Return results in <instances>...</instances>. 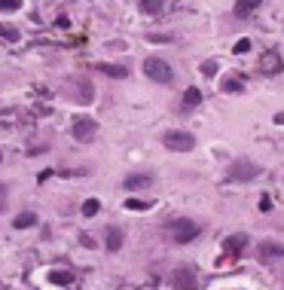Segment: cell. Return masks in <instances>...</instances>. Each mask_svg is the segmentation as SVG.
<instances>
[{
  "instance_id": "10",
  "label": "cell",
  "mask_w": 284,
  "mask_h": 290,
  "mask_svg": "<svg viewBox=\"0 0 284 290\" xmlns=\"http://www.w3.org/2000/svg\"><path fill=\"white\" fill-rule=\"evenodd\" d=\"M95 70L98 73H104V76H113V80H122V76H128V70L122 67V64H95Z\"/></svg>"
},
{
  "instance_id": "1",
  "label": "cell",
  "mask_w": 284,
  "mask_h": 290,
  "mask_svg": "<svg viewBox=\"0 0 284 290\" xmlns=\"http://www.w3.org/2000/svg\"><path fill=\"white\" fill-rule=\"evenodd\" d=\"M144 73H147L153 83H171V80H174L171 64H168V61H162V58H156V55L144 61Z\"/></svg>"
},
{
  "instance_id": "24",
  "label": "cell",
  "mask_w": 284,
  "mask_h": 290,
  "mask_svg": "<svg viewBox=\"0 0 284 290\" xmlns=\"http://www.w3.org/2000/svg\"><path fill=\"white\" fill-rule=\"evenodd\" d=\"M202 73L205 76H214L217 73V61H202Z\"/></svg>"
},
{
  "instance_id": "17",
  "label": "cell",
  "mask_w": 284,
  "mask_h": 290,
  "mask_svg": "<svg viewBox=\"0 0 284 290\" xmlns=\"http://www.w3.org/2000/svg\"><path fill=\"white\" fill-rule=\"evenodd\" d=\"M220 89H223L226 95H233V92H245V83H242L239 76H229V80H223V83H220Z\"/></svg>"
},
{
  "instance_id": "26",
  "label": "cell",
  "mask_w": 284,
  "mask_h": 290,
  "mask_svg": "<svg viewBox=\"0 0 284 290\" xmlns=\"http://www.w3.org/2000/svg\"><path fill=\"white\" fill-rule=\"evenodd\" d=\"M55 28H61V31H64V28H70V21H67V15H61V18L55 21Z\"/></svg>"
},
{
  "instance_id": "28",
  "label": "cell",
  "mask_w": 284,
  "mask_h": 290,
  "mask_svg": "<svg viewBox=\"0 0 284 290\" xmlns=\"http://www.w3.org/2000/svg\"><path fill=\"white\" fill-rule=\"evenodd\" d=\"M275 125H284V113H275Z\"/></svg>"
},
{
  "instance_id": "7",
  "label": "cell",
  "mask_w": 284,
  "mask_h": 290,
  "mask_svg": "<svg viewBox=\"0 0 284 290\" xmlns=\"http://www.w3.org/2000/svg\"><path fill=\"white\" fill-rule=\"evenodd\" d=\"M260 260H281L284 257V245L281 242H272V239H266V242H260Z\"/></svg>"
},
{
  "instance_id": "14",
  "label": "cell",
  "mask_w": 284,
  "mask_h": 290,
  "mask_svg": "<svg viewBox=\"0 0 284 290\" xmlns=\"http://www.w3.org/2000/svg\"><path fill=\"white\" fill-rule=\"evenodd\" d=\"M260 3H263V0H236V15H239V18H248L251 12H257Z\"/></svg>"
},
{
  "instance_id": "15",
  "label": "cell",
  "mask_w": 284,
  "mask_h": 290,
  "mask_svg": "<svg viewBox=\"0 0 284 290\" xmlns=\"http://www.w3.org/2000/svg\"><path fill=\"white\" fill-rule=\"evenodd\" d=\"M73 281V272H67V269H55V272H49V284H58V287H67Z\"/></svg>"
},
{
  "instance_id": "19",
  "label": "cell",
  "mask_w": 284,
  "mask_h": 290,
  "mask_svg": "<svg viewBox=\"0 0 284 290\" xmlns=\"http://www.w3.org/2000/svg\"><path fill=\"white\" fill-rule=\"evenodd\" d=\"M98 211H101V202L98 199H86L83 202V217H95Z\"/></svg>"
},
{
  "instance_id": "2",
  "label": "cell",
  "mask_w": 284,
  "mask_h": 290,
  "mask_svg": "<svg viewBox=\"0 0 284 290\" xmlns=\"http://www.w3.org/2000/svg\"><path fill=\"white\" fill-rule=\"evenodd\" d=\"M168 232H171V239L177 245H190L193 239H199V223H193V220H171Z\"/></svg>"
},
{
  "instance_id": "16",
  "label": "cell",
  "mask_w": 284,
  "mask_h": 290,
  "mask_svg": "<svg viewBox=\"0 0 284 290\" xmlns=\"http://www.w3.org/2000/svg\"><path fill=\"white\" fill-rule=\"evenodd\" d=\"M202 104V92L196 89V86H190L187 92H184V107H199Z\"/></svg>"
},
{
  "instance_id": "9",
  "label": "cell",
  "mask_w": 284,
  "mask_h": 290,
  "mask_svg": "<svg viewBox=\"0 0 284 290\" xmlns=\"http://www.w3.org/2000/svg\"><path fill=\"white\" fill-rule=\"evenodd\" d=\"M260 70H263V73H278V70H281V55H278V52H266V55L260 58Z\"/></svg>"
},
{
  "instance_id": "13",
  "label": "cell",
  "mask_w": 284,
  "mask_h": 290,
  "mask_svg": "<svg viewBox=\"0 0 284 290\" xmlns=\"http://www.w3.org/2000/svg\"><path fill=\"white\" fill-rule=\"evenodd\" d=\"M104 242H107V251H119V248H122V229L110 226V229L104 232Z\"/></svg>"
},
{
  "instance_id": "18",
  "label": "cell",
  "mask_w": 284,
  "mask_h": 290,
  "mask_svg": "<svg viewBox=\"0 0 284 290\" xmlns=\"http://www.w3.org/2000/svg\"><path fill=\"white\" fill-rule=\"evenodd\" d=\"M0 37H3L6 43H18V37H21V34H18V28H15V24H0Z\"/></svg>"
},
{
  "instance_id": "6",
  "label": "cell",
  "mask_w": 284,
  "mask_h": 290,
  "mask_svg": "<svg viewBox=\"0 0 284 290\" xmlns=\"http://www.w3.org/2000/svg\"><path fill=\"white\" fill-rule=\"evenodd\" d=\"M174 290H199L196 272L193 269H177L174 272Z\"/></svg>"
},
{
  "instance_id": "5",
  "label": "cell",
  "mask_w": 284,
  "mask_h": 290,
  "mask_svg": "<svg viewBox=\"0 0 284 290\" xmlns=\"http://www.w3.org/2000/svg\"><path fill=\"white\" fill-rule=\"evenodd\" d=\"M70 131H73V138L76 141H92L95 135H98V122L92 119V116H73V122H70Z\"/></svg>"
},
{
  "instance_id": "20",
  "label": "cell",
  "mask_w": 284,
  "mask_h": 290,
  "mask_svg": "<svg viewBox=\"0 0 284 290\" xmlns=\"http://www.w3.org/2000/svg\"><path fill=\"white\" fill-rule=\"evenodd\" d=\"M162 3H165V0H141V9H144L147 15H156V12L162 9Z\"/></svg>"
},
{
  "instance_id": "22",
  "label": "cell",
  "mask_w": 284,
  "mask_h": 290,
  "mask_svg": "<svg viewBox=\"0 0 284 290\" xmlns=\"http://www.w3.org/2000/svg\"><path fill=\"white\" fill-rule=\"evenodd\" d=\"M21 9V0H0V12H15Z\"/></svg>"
},
{
  "instance_id": "8",
  "label": "cell",
  "mask_w": 284,
  "mask_h": 290,
  "mask_svg": "<svg viewBox=\"0 0 284 290\" xmlns=\"http://www.w3.org/2000/svg\"><path fill=\"white\" fill-rule=\"evenodd\" d=\"M223 248H226V257L236 260V257L248 248V235H245V232H236V235H229V239L223 242Z\"/></svg>"
},
{
  "instance_id": "3",
  "label": "cell",
  "mask_w": 284,
  "mask_h": 290,
  "mask_svg": "<svg viewBox=\"0 0 284 290\" xmlns=\"http://www.w3.org/2000/svg\"><path fill=\"white\" fill-rule=\"evenodd\" d=\"M257 174H260V168H257L254 162H248V159H236V162L226 168V180H239V183L254 180Z\"/></svg>"
},
{
  "instance_id": "27",
  "label": "cell",
  "mask_w": 284,
  "mask_h": 290,
  "mask_svg": "<svg viewBox=\"0 0 284 290\" xmlns=\"http://www.w3.org/2000/svg\"><path fill=\"white\" fill-rule=\"evenodd\" d=\"M3 196H6V187H0V211H3V205H6V202H3Z\"/></svg>"
},
{
  "instance_id": "21",
  "label": "cell",
  "mask_w": 284,
  "mask_h": 290,
  "mask_svg": "<svg viewBox=\"0 0 284 290\" xmlns=\"http://www.w3.org/2000/svg\"><path fill=\"white\" fill-rule=\"evenodd\" d=\"M153 202H144V199H125V208L128 211H147Z\"/></svg>"
},
{
  "instance_id": "12",
  "label": "cell",
  "mask_w": 284,
  "mask_h": 290,
  "mask_svg": "<svg viewBox=\"0 0 284 290\" xmlns=\"http://www.w3.org/2000/svg\"><path fill=\"white\" fill-rule=\"evenodd\" d=\"M12 226L15 229H31V226H37V214L34 211H21V214H15Z\"/></svg>"
},
{
  "instance_id": "25",
  "label": "cell",
  "mask_w": 284,
  "mask_h": 290,
  "mask_svg": "<svg viewBox=\"0 0 284 290\" xmlns=\"http://www.w3.org/2000/svg\"><path fill=\"white\" fill-rule=\"evenodd\" d=\"M80 242H83V248H95V239L92 235H80Z\"/></svg>"
},
{
  "instance_id": "4",
  "label": "cell",
  "mask_w": 284,
  "mask_h": 290,
  "mask_svg": "<svg viewBox=\"0 0 284 290\" xmlns=\"http://www.w3.org/2000/svg\"><path fill=\"white\" fill-rule=\"evenodd\" d=\"M162 144H165L168 150H174V153H190V150L196 147V138H193L190 131H165Z\"/></svg>"
},
{
  "instance_id": "23",
  "label": "cell",
  "mask_w": 284,
  "mask_h": 290,
  "mask_svg": "<svg viewBox=\"0 0 284 290\" xmlns=\"http://www.w3.org/2000/svg\"><path fill=\"white\" fill-rule=\"evenodd\" d=\"M233 52H236V55H245V52H251V40H248V37H242V40L236 43V49H233Z\"/></svg>"
},
{
  "instance_id": "11",
  "label": "cell",
  "mask_w": 284,
  "mask_h": 290,
  "mask_svg": "<svg viewBox=\"0 0 284 290\" xmlns=\"http://www.w3.org/2000/svg\"><path fill=\"white\" fill-rule=\"evenodd\" d=\"M153 183V174H128L125 177V190H144Z\"/></svg>"
}]
</instances>
